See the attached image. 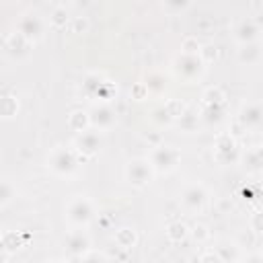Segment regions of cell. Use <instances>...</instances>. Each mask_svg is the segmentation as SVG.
Listing matches in <instances>:
<instances>
[{"label":"cell","instance_id":"9c48e42d","mask_svg":"<svg viewBox=\"0 0 263 263\" xmlns=\"http://www.w3.org/2000/svg\"><path fill=\"white\" fill-rule=\"evenodd\" d=\"M78 146H80V150L90 154V152H95L99 148V136L97 134H82L78 138Z\"/></svg>","mask_w":263,"mask_h":263},{"label":"cell","instance_id":"30bf717a","mask_svg":"<svg viewBox=\"0 0 263 263\" xmlns=\"http://www.w3.org/2000/svg\"><path fill=\"white\" fill-rule=\"evenodd\" d=\"M92 121H95L99 127H107V125L113 121V117H111V111H109V109H105V107H99V109H95V111H92Z\"/></svg>","mask_w":263,"mask_h":263},{"label":"cell","instance_id":"277c9868","mask_svg":"<svg viewBox=\"0 0 263 263\" xmlns=\"http://www.w3.org/2000/svg\"><path fill=\"white\" fill-rule=\"evenodd\" d=\"M175 160H177V154L171 148H164V146L158 148V150H154V154H152V164L156 168H160V171L173 168L175 166Z\"/></svg>","mask_w":263,"mask_h":263},{"label":"cell","instance_id":"5b68a950","mask_svg":"<svg viewBox=\"0 0 263 263\" xmlns=\"http://www.w3.org/2000/svg\"><path fill=\"white\" fill-rule=\"evenodd\" d=\"M205 201V193L201 187H189L185 193H183V203L191 210H199Z\"/></svg>","mask_w":263,"mask_h":263},{"label":"cell","instance_id":"ba28073f","mask_svg":"<svg viewBox=\"0 0 263 263\" xmlns=\"http://www.w3.org/2000/svg\"><path fill=\"white\" fill-rule=\"evenodd\" d=\"M242 121L247 123V125H257V123H261L263 121V111L259 109V107H255V105H251V107H247L245 111H242Z\"/></svg>","mask_w":263,"mask_h":263},{"label":"cell","instance_id":"52a82bcc","mask_svg":"<svg viewBox=\"0 0 263 263\" xmlns=\"http://www.w3.org/2000/svg\"><path fill=\"white\" fill-rule=\"evenodd\" d=\"M18 29H21V33L25 35V37H37L39 33H41V25H39V18L37 16H25L23 21H21V25H18Z\"/></svg>","mask_w":263,"mask_h":263},{"label":"cell","instance_id":"8fae6325","mask_svg":"<svg viewBox=\"0 0 263 263\" xmlns=\"http://www.w3.org/2000/svg\"><path fill=\"white\" fill-rule=\"evenodd\" d=\"M253 31H255V29H253L251 25H247V23H245V25L240 27V31H238V37H240V39H251V37L255 35Z\"/></svg>","mask_w":263,"mask_h":263},{"label":"cell","instance_id":"5bb4252c","mask_svg":"<svg viewBox=\"0 0 263 263\" xmlns=\"http://www.w3.org/2000/svg\"><path fill=\"white\" fill-rule=\"evenodd\" d=\"M51 263H58V261H51Z\"/></svg>","mask_w":263,"mask_h":263},{"label":"cell","instance_id":"4fadbf2b","mask_svg":"<svg viewBox=\"0 0 263 263\" xmlns=\"http://www.w3.org/2000/svg\"><path fill=\"white\" fill-rule=\"evenodd\" d=\"M245 263H263V259H261V257H257V255H253V257L245 259Z\"/></svg>","mask_w":263,"mask_h":263},{"label":"cell","instance_id":"3957f363","mask_svg":"<svg viewBox=\"0 0 263 263\" xmlns=\"http://www.w3.org/2000/svg\"><path fill=\"white\" fill-rule=\"evenodd\" d=\"M127 177L134 185H144L150 179V166L146 160H134L127 166Z\"/></svg>","mask_w":263,"mask_h":263},{"label":"cell","instance_id":"8992f818","mask_svg":"<svg viewBox=\"0 0 263 263\" xmlns=\"http://www.w3.org/2000/svg\"><path fill=\"white\" fill-rule=\"evenodd\" d=\"M66 242H68V249H70L72 255H82L86 251V247H88V238L82 232H72Z\"/></svg>","mask_w":263,"mask_h":263},{"label":"cell","instance_id":"7a4b0ae2","mask_svg":"<svg viewBox=\"0 0 263 263\" xmlns=\"http://www.w3.org/2000/svg\"><path fill=\"white\" fill-rule=\"evenodd\" d=\"M68 218L74 222V224H86L90 218H92V208L86 199H76L70 203L68 208Z\"/></svg>","mask_w":263,"mask_h":263},{"label":"cell","instance_id":"6da1fadb","mask_svg":"<svg viewBox=\"0 0 263 263\" xmlns=\"http://www.w3.org/2000/svg\"><path fill=\"white\" fill-rule=\"evenodd\" d=\"M49 166H51L55 173H60V175H68V173L74 171L76 160H74V156H72L70 152H66V150H55V152L51 154V158H49Z\"/></svg>","mask_w":263,"mask_h":263},{"label":"cell","instance_id":"7c38bea8","mask_svg":"<svg viewBox=\"0 0 263 263\" xmlns=\"http://www.w3.org/2000/svg\"><path fill=\"white\" fill-rule=\"evenodd\" d=\"M82 263H105V259L101 255H97V253H90V255H86L82 259Z\"/></svg>","mask_w":263,"mask_h":263}]
</instances>
